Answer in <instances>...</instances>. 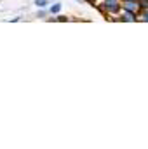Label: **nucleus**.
Returning <instances> with one entry per match:
<instances>
[{
  "label": "nucleus",
  "instance_id": "f257e3e1",
  "mask_svg": "<svg viewBox=\"0 0 148 149\" xmlns=\"http://www.w3.org/2000/svg\"><path fill=\"white\" fill-rule=\"evenodd\" d=\"M106 7L110 9L111 12L118 10V3H117V0H106Z\"/></svg>",
  "mask_w": 148,
  "mask_h": 149
},
{
  "label": "nucleus",
  "instance_id": "f03ea898",
  "mask_svg": "<svg viewBox=\"0 0 148 149\" xmlns=\"http://www.w3.org/2000/svg\"><path fill=\"white\" fill-rule=\"evenodd\" d=\"M47 3H49L47 0H35V5H37V7H45Z\"/></svg>",
  "mask_w": 148,
  "mask_h": 149
},
{
  "label": "nucleus",
  "instance_id": "7ed1b4c3",
  "mask_svg": "<svg viewBox=\"0 0 148 149\" xmlns=\"http://www.w3.org/2000/svg\"><path fill=\"white\" fill-rule=\"evenodd\" d=\"M59 10H61V5H59V3H56V5H52V7H51V12H54V14H56V12H59Z\"/></svg>",
  "mask_w": 148,
  "mask_h": 149
},
{
  "label": "nucleus",
  "instance_id": "20e7f679",
  "mask_svg": "<svg viewBox=\"0 0 148 149\" xmlns=\"http://www.w3.org/2000/svg\"><path fill=\"white\" fill-rule=\"evenodd\" d=\"M124 16H125V17H124L125 21H134V17H132V14H131V12H125Z\"/></svg>",
  "mask_w": 148,
  "mask_h": 149
},
{
  "label": "nucleus",
  "instance_id": "39448f33",
  "mask_svg": "<svg viewBox=\"0 0 148 149\" xmlns=\"http://www.w3.org/2000/svg\"><path fill=\"white\" fill-rule=\"evenodd\" d=\"M145 19L148 21V12H145Z\"/></svg>",
  "mask_w": 148,
  "mask_h": 149
}]
</instances>
